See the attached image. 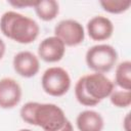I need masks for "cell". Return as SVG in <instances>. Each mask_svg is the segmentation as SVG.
Returning a JSON list of instances; mask_svg holds the SVG:
<instances>
[{"mask_svg": "<svg viewBox=\"0 0 131 131\" xmlns=\"http://www.w3.org/2000/svg\"><path fill=\"white\" fill-rule=\"evenodd\" d=\"M19 115L23 121L41 127L43 131H74L64 112L54 103L29 101L21 106Z\"/></svg>", "mask_w": 131, "mask_h": 131, "instance_id": "6da1fadb", "label": "cell"}, {"mask_svg": "<svg viewBox=\"0 0 131 131\" xmlns=\"http://www.w3.org/2000/svg\"><path fill=\"white\" fill-rule=\"evenodd\" d=\"M114 90V83L100 73L86 74L79 78L75 85V96L79 103L94 106L108 97Z\"/></svg>", "mask_w": 131, "mask_h": 131, "instance_id": "7a4b0ae2", "label": "cell"}, {"mask_svg": "<svg viewBox=\"0 0 131 131\" xmlns=\"http://www.w3.org/2000/svg\"><path fill=\"white\" fill-rule=\"evenodd\" d=\"M0 31L16 43L30 44L38 38L40 27L35 19L9 10L4 12L0 18Z\"/></svg>", "mask_w": 131, "mask_h": 131, "instance_id": "3957f363", "label": "cell"}, {"mask_svg": "<svg viewBox=\"0 0 131 131\" xmlns=\"http://www.w3.org/2000/svg\"><path fill=\"white\" fill-rule=\"evenodd\" d=\"M118 60V52L110 44H97L90 47L85 54L87 67L94 73L110 72Z\"/></svg>", "mask_w": 131, "mask_h": 131, "instance_id": "277c9868", "label": "cell"}, {"mask_svg": "<svg viewBox=\"0 0 131 131\" xmlns=\"http://www.w3.org/2000/svg\"><path fill=\"white\" fill-rule=\"evenodd\" d=\"M71 77L60 67L48 68L42 75L41 85L45 93L51 96H62L71 88Z\"/></svg>", "mask_w": 131, "mask_h": 131, "instance_id": "5b68a950", "label": "cell"}, {"mask_svg": "<svg viewBox=\"0 0 131 131\" xmlns=\"http://www.w3.org/2000/svg\"><path fill=\"white\" fill-rule=\"evenodd\" d=\"M54 36L59 38L66 46H77L85 39L83 26L72 18L60 20L54 28Z\"/></svg>", "mask_w": 131, "mask_h": 131, "instance_id": "8992f818", "label": "cell"}, {"mask_svg": "<svg viewBox=\"0 0 131 131\" xmlns=\"http://www.w3.org/2000/svg\"><path fill=\"white\" fill-rule=\"evenodd\" d=\"M21 87L12 78L5 77L0 79V107L13 108L21 99Z\"/></svg>", "mask_w": 131, "mask_h": 131, "instance_id": "52a82bcc", "label": "cell"}, {"mask_svg": "<svg viewBox=\"0 0 131 131\" xmlns=\"http://www.w3.org/2000/svg\"><path fill=\"white\" fill-rule=\"evenodd\" d=\"M12 66L16 74L24 78H32L36 76L40 70L38 57L31 51H19L13 56Z\"/></svg>", "mask_w": 131, "mask_h": 131, "instance_id": "ba28073f", "label": "cell"}, {"mask_svg": "<svg viewBox=\"0 0 131 131\" xmlns=\"http://www.w3.org/2000/svg\"><path fill=\"white\" fill-rule=\"evenodd\" d=\"M66 53V45L56 36L43 39L38 46L39 57L46 62H57Z\"/></svg>", "mask_w": 131, "mask_h": 131, "instance_id": "9c48e42d", "label": "cell"}, {"mask_svg": "<svg viewBox=\"0 0 131 131\" xmlns=\"http://www.w3.org/2000/svg\"><path fill=\"white\" fill-rule=\"evenodd\" d=\"M89 37L94 41H104L112 37L114 25L112 20L103 15H95L90 18L86 25Z\"/></svg>", "mask_w": 131, "mask_h": 131, "instance_id": "30bf717a", "label": "cell"}, {"mask_svg": "<svg viewBox=\"0 0 131 131\" xmlns=\"http://www.w3.org/2000/svg\"><path fill=\"white\" fill-rule=\"evenodd\" d=\"M76 125L79 131H102L104 121L99 113L86 110L77 116Z\"/></svg>", "mask_w": 131, "mask_h": 131, "instance_id": "8fae6325", "label": "cell"}, {"mask_svg": "<svg viewBox=\"0 0 131 131\" xmlns=\"http://www.w3.org/2000/svg\"><path fill=\"white\" fill-rule=\"evenodd\" d=\"M34 9L40 19L44 21H50L58 15L59 4L55 0H41L36 1Z\"/></svg>", "mask_w": 131, "mask_h": 131, "instance_id": "7c38bea8", "label": "cell"}, {"mask_svg": "<svg viewBox=\"0 0 131 131\" xmlns=\"http://www.w3.org/2000/svg\"><path fill=\"white\" fill-rule=\"evenodd\" d=\"M116 84L123 90H131V61L124 60L116 68Z\"/></svg>", "mask_w": 131, "mask_h": 131, "instance_id": "4fadbf2b", "label": "cell"}, {"mask_svg": "<svg viewBox=\"0 0 131 131\" xmlns=\"http://www.w3.org/2000/svg\"><path fill=\"white\" fill-rule=\"evenodd\" d=\"M100 6L106 12L118 14L127 11L131 6V0H101Z\"/></svg>", "mask_w": 131, "mask_h": 131, "instance_id": "5bb4252c", "label": "cell"}, {"mask_svg": "<svg viewBox=\"0 0 131 131\" xmlns=\"http://www.w3.org/2000/svg\"><path fill=\"white\" fill-rule=\"evenodd\" d=\"M112 104L117 107H128L131 104V90H113L108 96Z\"/></svg>", "mask_w": 131, "mask_h": 131, "instance_id": "9a60e30c", "label": "cell"}, {"mask_svg": "<svg viewBox=\"0 0 131 131\" xmlns=\"http://www.w3.org/2000/svg\"><path fill=\"white\" fill-rule=\"evenodd\" d=\"M35 3H36V1H25V2H24V1H16V2L10 1V2H9V4H11V5L15 6V7H20V8L28 7V6H33V7H34Z\"/></svg>", "mask_w": 131, "mask_h": 131, "instance_id": "2e32d148", "label": "cell"}, {"mask_svg": "<svg viewBox=\"0 0 131 131\" xmlns=\"http://www.w3.org/2000/svg\"><path fill=\"white\" fill-rule=\"evenodd\" d=\"M5 49H6L5 43H4V41L0 38V60L2 59V57H3L4 54H5Z\"/></svg>", "mask_w": 131, "mask_h": 131, "instance_id": "e0dca14e", "label": "cell"}, {"mask_svg": "<svg viewBox=\"0 0 131 131\" xmlns=\"http://www.w3.org/2000/svg\"><path fill=\"white\" fill-rule=\"evenodd\" d=\"M128 120H129V114H127L126 115V118H125V120H124V122H125V131H130L129 130V127H128Z\"/></svg>", "mask_w": 131, "mask_h": 131, "instance_id": "ac0fdd59", "label": "cell"}, {"mask_svg": "<svg viewBox=\"0 0 131 131\" xmlns=\"http://www.w3.org/2000/svg\"><path fill=\"white\" fill-rule=\"evenodd\" d=\"M18 131H33V130H31V129H20V130H18Z\"/></svg>", "mask_w": 131, "mask_h": 131, "instance_id": "d6986e66", "label": "cell"}]
</instances>
